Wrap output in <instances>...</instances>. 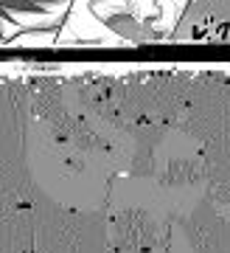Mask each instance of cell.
Masks as SVG:
<instances>
[{
    "instance_id": "obj_1",
    "label": "cell",
    "mask_w": 230,
    "mask_h": 253,
    "mask_svg": "<svg viewBox=\"0 0 230 253\" xmlns=\"http://www.w3.org/2000/svg\"><path fill=\"white\" fill-rule=\"evenodd\" d=\"M113 239L118 245V251H152L154 242H157V234H154V225L152 219H146L135 208V211H124L121 217L115 219L113 228Z\"/></svg>"
},
{
    "instance_id": "obj_2",
    "label": "cell",
    "mask_w": 230,
    "mask_h": 253,
    "mask_svg": "<svg viewBox=\"0 0 230 253\" xmlns=\"http://www.w3.org/2000/svg\"><path fill=\"white\" fill-rule=\"evenodd\" d=\"M205 177V166L194 158H186V161H174L168 163V174L163 177V183H171V186H177V183H196Z\"/></svg>"
}]
</instances>
